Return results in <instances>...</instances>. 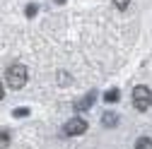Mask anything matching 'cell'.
I'll return each mask as SVG.
<instances>
[{"label": "cell", "instance_id": "obj_6", "mask_svg": "<svg viewBox=\"0 0 152 149\" xmlns=\"http://www.w3.org/2000/svg\"><path fill=\"white\" fill-rule=\"evenodd\" d=\"M135 149H152V140H150V137H138Z\"/></svg>", "mask_w": 152, "mask_h": 149}, {"label": "cell", "instance_id": "obj_10", "mask_svg": "<svg viewBox=\"0 0 152 149\" xmlns=\"http://www.w3.org/2000/svg\"><path fill=\"white\" fill-rule=\"evenodd\" d=\"M22 116H29V108H15V118H22Z\"/></svg>", "mask_w": 152, "mask_h": 149}, {"label": "cell", "instance_id": "obj_1", "mask_svg": "<svg viewBox=\"0 0 152 149\" xmlns=\"http://www.w3.org/2000/svg\"><path fill=\"white\" fill-rule=\"evenodd\" d=\"M5 77H7V84L12 89H22L27 84V80H29V72H27L24 65H10L7 72H5Z\"/></svg>", "mask_w": 152, "mask_h": 149}, {"label": "cell", "instance_id": "obj_8", "mask_svg": "<svg viewBox=\"0 0 152 149\" xmlns=\"http://www.w3.org/2000/svg\"><path fill=\"white\" fill-rule=\"evenodd\" d=\"M104 101H109V103H113V101H118V89H109L106 94H104Z\"/></svg>", "mask_w": 152, "mask_h": 149}, {"label": "cell", "instance_id": "obj_4", "mask_svg": "<svg viewBox=\"0 0 152 149\" xmlns=\"http://www.w3.org/2000/svg\"><path fill=\"white\" fill-rule=\"evenodd\" d=\"M102 125L104 127H116L118 125V113L116 111H104L102 113Z\"/></svg>", "mask_w": 152, "mask_h": 149}, {"label": "cell", "instance_id": "obj_11", "mask_svg": "<svg viewBox=\"0 0 152 149\" xmlns=\"http://www.w3.org/2000/svg\"><path fill=\"white\" fill-rule=\"evenodd\" d=\"M36 10H39V7H36L34 3H29V5H27V17H34V14H36Z\"/></svg>", "mask_w": 152, "mask_h": 149}, {"label": "cell", "instance_id": "obj_5", "mask_svg": "<svg viewBox=\"0 0 152 149\" xmlns=\"http://www.w3.org/2000/svg\"><path fill=\"white\" fill-rule=\"evenodd\" d=\"M94 99H97V91H89V94L85 96V99H80V101H75V111H87L92 103H94Z\"/></svg>", "mask_w": 152, "mask_h": 149}, {"label": "cell", "instance_id": "obj_14", "mask_svg": "<svg viewBox=\"0 0 152 149\" xmlns=\"http://www.w3.org/2000/svg\"><path fill=\"white\" fill-rule=\"evenodd\" d=\"M56 3H58V5H61V3H65V0H56Z\"/></svg>", "mask_w": 152, "mask_h": 149}, {"label": "cell", "instance_id": "obj_13", "mask_svg": "<svg viewBox=\"0 0 152 149\" xmlns=\"http://www.w3.org/2000/svg\"><path fill=\"white\" fill-rule=\"evenodd\" d=\"M5 96V87H3V82H0V99Z\"/></svg>", "mask_w": 152, "mask_h": 149}, {"label": "cell", "instance_id": "obj_2", "mask_svg": "<svg viewBox=\"0 0 152 149\" xmlns=\"http://www.w3.org/2000/svg\"><path fill=\"white\" fill-rule=\"evenodd\" d=\"M133 106H135L140 113L152 106V91H150L145 84H138L135 89H133Z\"/></svg>", "mask_w": 152, "mask_h": 149}, {"label": "cell", "instance_id": "obj_9", "mask_svg": "<svg viewBox=\"0 0 152 149\" xmlns=\"http://www.w3.org/2000/svg\"><path fill=\"white\" fill-rule=\"evenodd\" d=\"M113 5H116L118 10H126V7L130 5V0H113Z\"/></svg>", "mask_w": 152, "mask_h": 149}, {"label": "cell", "instance_id": "obj_3", "mask_svg": "<svg viewBox=\"0 0 152 149\" xmlns=\"http://www.w3.org/2000/svg\"><path fill=\"white\" fill-rule=\"evenodd\" d=\"M85 132H87V120L85 118H70L63 125V135H68V137H80Z\"/></svg>", "mask_w": 152, "mask_h": 149}, {"label": "cell", "instance_id": "obj_7", "mask_svg": "<svg viewBox=\"0 0 152 149\" xmlns=\"http://www.w3.org/2000/svg\"><path fill=\"white\" fill-rule=\"evenodd\" d=\"M10 147V135L7 130H0V149H7Z\"/></svg>", "mask_w": 152, "mask_h": 149}, {"label": "cell", "instance_id": "obj_12", "mask_svg": "<svg viewBox=\"0 0 152 149\" xmlns=\"http://www.w3.org/2000/svg\"><path fill=\"white\" fill-rule=\"evenodd\" d=\"M58 82H61V84H70V77H68L65 72H61V74H58Z\"/></svg>", "mask_w": 152, "mask_h": 149}]
</instances>
